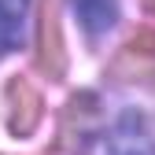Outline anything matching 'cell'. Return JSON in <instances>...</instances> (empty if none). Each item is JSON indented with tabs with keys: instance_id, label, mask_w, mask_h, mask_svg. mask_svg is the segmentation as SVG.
Returning a JSON list of instances; mask_svg holds the SVG:
<instances>
[{
	"instance_id": "1",
	"label": "cell",
	"mask_w": 155,
	"mask_h": 155,
	"mask_svg": "<svg viewBox=\"0 0 155 155\" xmlns=\"http://www.w3.org/2000/svg\"><path fill=\"white\" fill-rule=\"evenodd\" d=\"M81 155H155V140L148 133L144 114L137 111H118L107 129L92 133L81 144Z\"/></svg>"
},
{
	"instance_id": "2",
	"label": "cell",
	"mask_w": 155,
	"mask_h": 155,
	"mask_svg": "<svg viewBox=\"0 0 155 155\" xmlns=\"http://www.w3.org/2000/svg\"><path fill=\"white\" fill-rule=\"evenodd\" d=\"M37 67L48 78L67 74V48H63V30H59V0L41 4V26H37Z\"/></svg>"
},
{
	"instance_id": "3",
	"label": "cell",
	"mask_w": 155,
	"mask_h": 155,
	"mask_svg": "<svg viewBox=\"0 0 155 155\" xmlns=\"http://www.w3.org/2000/svg\"><path fill=\"white\" fill-rule=\"evenodd\" d=\"M118 81H155V30H137L111 63Z\"/></svg>"
},
{
	"instance_id": "4",
	"label": "cell",
	"mask_w": 155,
	"mask_h": 155,
	"mask_svg": "<svg viewBox=\"0 0 155 155\" xmlns=\"http://www.w3.org/2000/svg\"><path fill=\"white\" fill-rule=\"evenodd\" d=\"M41 114H45L41 92L26 78H11L8 81V126H11V133L15 137H30L41 126Z\"/></svg>"
},
{
	"instance_id": "5",
	"label": "cell",
	"mask_w": 155,
	"mask_h": 155,
	"mask_svg": "<svg viewBox=\"0 0 155 155\" xmlns=\"http://www.w3.org/2000/svg\"><path fill=\"white\" fill-rule=\"evenodd\" d=\"M30 0H0V55L15 52L26 37Z\"/></svg>"
},
{
	"instance_id": "6",
	"label": "cell",
	"mask_w": 155,
	"mask_h": 155,
	"mask_svg": "<svg viewBox=\"0 0 155 155\" xmlns=\"http://www.w3.org/2000/svg\"><path fill=\"white\" fill-rule=\"evenodd\" d=\"M74 11L89 37H100L118 22V0H74Z\"/></svg>"
},
{
	"instance_id": "7",
	"label": "cell",
	"mask_w": 155,
	"mask_h": 155,
	"mask_svg": "<svg viewBox=\"0 0 155 155\" xmlns=\"http://www.w3.org/2000/svg\"><path fill=\"white\" fill-rule=\"evenodd\" d=\"M148 11H151V15H155V0H148Z\"/></svg>"
}]
</instances>
